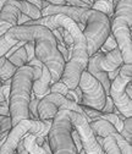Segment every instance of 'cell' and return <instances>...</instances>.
<instances>
[{"mask_svg":"<svg viewBox=\"0 0 132 154\" xmlns=\"http://www.w3.org/2000/svg\"><path fill=\"white\" fill-rule=\"evenodd\" d=\"M6 34L15 41H32L34 43V56L48 67L51 83L60 81L65 60L58 49L56 38L49 28L42 25H16Z\"/></svg>","mask_w":132,"mask_h":154,"instance_id":"6da1fadb","label":"cell"},{"mask_svg":"<svg viewBox=\"0 0 132 154\" xmlns=\"http://www.w3.org/2000/svg\"><path fill=\"white\" fill-rule=\"evenodd\" d=\"M34 70L32 65H25L16 70L11 79L9 94V112L12 126L21 120L31 119L28 104L31 100L32 85L34 81Z\"/></svg>","mask_w":132,"mask_h":154,"instance_id":"7a4b0ae2","label":"cell"},{"mask_svg":"<svg viewBox=\"0 0 132 154\" xmlns=\"http://www.w3.org/2000/svg\"><path fill=\"white\" fill-rule=\"evenodd\" d=\"M80 22L83 25L82 33L86 39L88 55L97 53L106 37L110 34L109 17L92 8H86L80 16Z\"/></svg>","mask_w":132,"mask_h":154,"instance_id":"3957f363","label":"cell"},{"mask_svg":"<svg viewBox=\"0 0 132 154\" xmlns=\"http://www.w3.org/2000/svg\"><path fill=\"white\" fill-rule=\"evenodd\" d=\"M73 130L71 121V110H59L53 119L51 127L48 133V142L51 154H77L71 131Z\"/></svg>","mask_w":132,"mask_h":154,"instance_id":"277c9868","label":"cell"},{"mask_svg":"<svg viewBox=\"0 0 132 154\" xmlns=\"http://www.w3.org/2000/svg\"><path fill=\"white\" fill-rule=\"evenodd\" d=\"M132 80V65L122 64L118 76L110 82L109 95L115 108L125 118H131L132 115V99L127 97L125 92L126 85Z\"/></svg>","mask_w":132,"mask_h":154,"instance_id":"5b68a950","label":"cell"},{"mask_svg":"<svg viewBox=\"0 0 132 154\" xmlns=\"http://www.w3.org/2000/svg\"><path fill=\"white\" fill-rule=\"evenodd\" d=\"M88 57L89 55L87 53L86 43L73 44V49L69 56L67 61L64 65L63 73L60 77V81L69 89H75L78 86L81 73L87 69Z\"/></svg>","mask_w":132,"mask_h":154,"instance_id":"8992f818","label":"cell"},{"mask_svg":"<svg viewBox=\"0 0 132 154\" xmlns=\"http://www.w3.org/2000/svg\"><path fill=\"white\" fill-rule=\"evenodd\" d=\"M78 87L81 89V103H80L81 105L96 110L103 109L106 98L104 87L87 70H84L81 73Z\"/></svg>","mask_w":132,"mask_h":154,"instance_id":"52a82bcc","label":"cell"},{"mask_svg":"<svg viewBox=\"0 0 132 154\" xmlns=\"http://www.w3.org/2000/svg\"><path fill=\"white\" fill-rule=\"evenodd\" d=\"M132 23L121 15L114 14L110 18V32L118 43V48L122 55L124 64L132 63V41H131Z\"/></svg>","mask_w":132,"mask_h":154,"instance_id":"ba28073f","label":"cell"},{"mask_svg":"<svg viewBox=\"0 0 132 154\" xmlns=\"http://www.w3.org/2000/svg\"><path fill=\"white\" fill-rule=\"evenodd\" d=\"M71 121L73 128L80 134L82 148L86 152V154H105L100 144L98 143L96 136L93 134L92 130L89 128V119L87 116L71 110Z\"/></svg>","mask_w":132,"mask_h":154,"instance_id":"9c48e42d","label":"cell"},{"mask_svg":"<svg viewBox=\"0 0 132 154\" xmlns=\"http://www.w3.org/2000/svg\"><path fill=\"white\" fill-rule=\"evenodd\" d=\"M66 98L58 93H49L39 99L38 103V119L39 120H53L61 106L66 103Z\"/></svg>","mask_w":132,"mask_h":154,"instance_id":"30bf717a","label":"cell"},{"mask_svg":"<svg viewBox=\"0 0 132 154\" xmlns=\"http://www.w3.org/2000/svg\"><path fill=\"white\" fill-rule=\"evenodd\" d=\"M29 127H31V119L21 120L15 126H12V128L10 130L8 136L4 138L2 146H0V154H16L17 143L28 132Z\"/></svg>","mask_w":132,"mask_h":154,"instance_id":"8fae6325","label":"cell"},{"mask_svg":"<svg viewBox=\"0 0 132 154\" xmlns=\"http://www.w3.org/2000/svg\"><path fill=\"white\" fill-rule=\"evenodd\" d=\"M104 56V53H102L100 50H98L97 53H94L92 55H89L88 57V64H87V71L94 76L96 79L102 83V86L104 87V91L106 93V95L109 94V88H110V80L108 77V72H105L102 69V59Z\"/></svg>","mask_w":132,"mask_h":154,"instance_id":"7c38bea8","label":"cell"},{"mask_svg":"<svg viewBox=\"0 0 132 154\" xmlns=\"http://www.w3.org/2000/svg\"><path fill=\"white\" fill-rule=\"evenodd\" d=\"M50 85H51V76L48 70V67L43 64L42 66V75L38 80L33 81L32 85V92L37 98H43L44 95L50 93Z\"/></svg>","mask_w":132,"mask_h":154,"instance_id":"4fadbf2b","label":"cell"},{"mask_svg":"<svg viewBox=\"0 0 132 154\" xmlns=\"http://www.w3.org/2000/svg\"><path fill=\"white\" fill-rule=\"evenodd\" d=\"M122 64H124L122 55H121V53H120L118 47L115 49L105 53L104 56H103V59H102V69L105 72L115 70V69L120 67Z\"/></svg>","mask_w":132,"mask_h":154,"instance_id":"5bb4252c","label":"cell"},{"mask_svg":"<svg viewBox=\"0 0 132 154\" xmlns=\"http://www.w3.org/2000/svg\"><path fill=\"white\" fill-rule=\"evenodd\" d=\"M88 125L94 136L106 137V136H111L114 132H116V128L104 119H93L88 122Z\"/></svg>","mask_w":132,"mask_h":154,"instance_id":"9a60e30c","label":"cell"},{"mask_svg":"<svg viewBox=\"0 0 132 154\" xmlns=\"http://www.w3.org/2000/svg\"><path fill=\"white\" fill-rule=\"evenodd\" d=\"M21 11L18 10V8L14 4L12 0H8L4 4V6L0 10V20L9 22L11 26H16L17 25V17L18 14Z\"/></svg>","mask_w":132,"mask_h":154,"instance_id":"2e32d148","label":"cell"},{"mask_svg":"<svg viewBox=\"0 0 132 154\" xmlns=\"http://www.w3.org/2000/svg\"><path fill=\"white\" fill-rule=\"evenodd\" d=\"M53 120H39V119H31V127L28 133L35 137H48L49 130L51 127Z\"/></svg>","mask_w":132,"mask_h":154,"instance_id":"e0dca14e","label":"cell"},{"mask_svg":"<svg viewBox=\"0 0 132 154\" xmlns=\"http://www.w3.org/2000/svg\"><path fill=\"white\" fill-rule=\"evenodd\" d=\"M12 2L18 8V10L22 14L27 15L31 20H35V18H39L42 16L41 10L33 4H31L29 2H27V0H12Z\"/></svg>","mask_w":132,"mask_h":154,"instance_id":"ac0fdd59","label":"cell"},{"mask_svg":"<svg viewBox=\"0 0 132 154\" xmlns=\"http://www.w3.org/2000/svg\"><path fill=\"white\" fill-rule=\"evenodd\" d=\"M96 138L105 154H121V150L112 136H106V137L96 136Z\"/></svg>","mask_w":132,"mask_h":154,"instance_id":"d6986e66","label":"cell"},{"mask_svg":"<svg viewBox=\"0 0 132 154\" xmlns=\"http://www.w3.org/2000/svg\"><path fill=\"white\" fill-rule=\"evenodd\" d=\"M17 67L8 59L5 56L0 57V79L3 81L9 80L14 76V73L16 72Z\"/></svg>","mask_w":132,"mask_h":154,"instance_id":"ffe728a7","label":"cell"},{"mask_svg":"<svg viewBox=\"0 0 132 154\" xmlns=\"http://www.w3.org/2000/svg\"><path fill=\"white\" fill-rule=\"evenodd\" d=\"M22 140H23V146H25V148L27 149V152L29 154H45L42 146H39L38 143H37L35 136H33V134L27 132L22 137Z\"/></svg>","mask_w":132,"mask_h":154,"instance_id":"44dd1931","label":"cell"},{"mask_svg":"<svg viewBox=\"0 0 132 154\" xmlns=\"http://www.w3.org/2000/svg\"><path fill=\"white\" fill-rule=\"evenodd\" d=\"M91 8L105 14L110 20V18L112 17V15H114L115 5H114V3H112V0H96V2H93Z\"/></svg>","mask_w":132,"mask_h":154,"instance_id":"7402d4cb","label":"cell"},{"mask_svg":"<svg viewBox=\"0 0 132 154\" xmlns=\"http://www.w3.org/2000/svg\"><path fill=\"white\" fill-rule=\"evenodd\" d=\"M8 59L18 69V67H21V66H25L27 64V53H26V49L25 47H20L18 48L14 54H11Z\"/></svg>","mask_w":132,"mask_h":154,"instance_id":"603a6c76","label":"cell"},{"mask_svg":"<svg viewBox=\"0 0 132 154\" xmlns=\"http://www.w3.org/2000/svg\"><path fill=\"white\" fill-rule=\"evenodd\" d=\"M111 136L115 138V141H116V143H118V146H119V148H120V150H121V154H132L131 143H128L118 131L112 133Z\"/></svg>","mask_w":132,"mask_h":154,"instance_id":"cb8c5ba5","label":"cell"},{"mask_svg":"<svg viewBox=\"0 0 132 154\" xmlns=\"http://www.w3.org/2000/svg\"><path fill=\"white\" fill-rule=\"evenodd\" d=\"M17 42H18V41L11 39L10 37H8V34H6V33L0 37V57L4 56V55L9 51V49H10L14 44H16Z\"/></svg>","mask_w":132,"mask_h":154,"instance_id":"d4e9b609","label":"cell"},{"mask_svg":"<svg viewBox=\"0 0 132 154\" xmlns=\"http://www.w3.org/2000/svg\"><path fill=\"white\" fill-rule=\"evenodd\" d=\"M11 128H12V124H11L10 116L0 115V140L5 138Z\"/></svg>","mask_w":132,"mask_h":154,"instance_id":"484cf974","label":"cell"},{"mask_svg":"<svg viewBox=\"0 0 132 154\" xmlns=\"http://www.w3.org/2000/svg\"><path fill=\"white\" fill-rule=\"evenodd\" d=\"M119 133L128 143H131V141H132V120H131V118H126L124 120L122 128H121V131Z\"/></svg>","mask_w":132,"mask_h":154,"instance_id":"4316f807","label":"cell"},{"mask_svg":"<svg viewBox=\"0 0 132 154\" xmlns=\"http://www.w3.org/2000/svg\"><path fill=\"white\" fill-rule=\"evenodd\" d=\"M118 47V43H116V41H115V38H114V35L111 34V32H110V34L106 37V39L104 41V43L102 44V47H100V51L102 53H108V51H110V50H112V49H115Z\"/></svg>","mask_w":132,"mask_h":154,"instance_id":"83f0119b","label":"cell"},{"mask_svg":"<svg viewBox=\"0 0 132 154\" xmlns=\"http://www.w3.org/2000/svg\"><path fill=\"white\" fill-rule=\"evenodd\" d=\"M69 91L70 89L61 81H56V82L50 85V93H58V94H61V95H64V97H65Z\"/></svg>","mask_w":132,"mask_h":154,"instance_id":"f1b7e54d","label":"cell"},{"mask_svg":"<svg viewBox=\"0 0 132 154\" xmlns=\"http://www.w3.org/2000/svg\"><path fill=\"white\" fill-rule=\"evenodd\" d=\"M9 94H10V85L0 86V105L9 104Z\"/></svg>","mask_w":132,"mask_h":154,"instance_id":"f546056e","label":"cell"},{"mask_svg":"<svg viewBox=\"0 0 132 154\" xmlns=\"http://www.w3.org/2000/svg\"><path fill=\"white\" fill-rule=\"evenodd\" d=\"M25 49H26V53H27V63L29 60H32L33 57H34V43L32 41H28V42H25L23 44Z\"/></svg>","mask_w":132,"mask_h":154,"instance_id":"4dcf8cb0","label":"cell"},{"mask_svg":"<svg viewBox=\"0 0 132 154\" xmlns=\"http://www.w3.org/2000/svg\"><path fill=\"white\" fill-rule=\"evenodd\" d=\"M114 110H115V105H114V103H112L110 95L108 94L106 98H105V104H104V106H103V109L100 111H103V112H112Z\"/></svg>","mask_w":132,"mask_h":154,"instance_id":"1f68e13d","label":"cell"},{"mask_svg":"<svg viewBox=\"0 0 132 154\" xmlns=\"http://www.w3.org/2000/svg\"><path fill=\"white\" fill-rule=\"evenodd\" d=\"M71 136H72V140H73L75 146H76L77 152L82 150V142H81V138H80V134H78V132L73 128V130L71 131Z\"/></svg>","mask_w":132,"mask_h":154,"instance_id":"d6a6232c","label":"cell"},{"mask_svg":"<svg viewBox=\"0 0 132 154\" xmlns=\"http://www.w3.org/2000/svg\"><path fill=\"white\" fill-rule=\"evenodd\" d=\"M66 5H71V6H81V8H89L86 3H83L82 0H65Z\"/></svg>","mask_w":132,"mask_h":154,"instance_id":"836d02e7","label":"cell"},{"mask_svg":"<svg viewBox=\"0 0 132 154\" xmlns=\"http://www.w3.org/2000/svg\"><path fill=\"white\" fill-rule=\"evenodd\" d=\"M11 27H12V26H11L9 22L0 20V37H2L3 34H5V33L11 28Z\"/></svg>","mask_w":132,"mask_h":154,"instance_id":"e575fe53","label":"cell"},{"mask_svg":"<svg viewBox=\"0 0 132 154\" xmlns=\"http://www.w3.org/2000/svg\"><path fill=\"white\" fill-rule=\"evenodd\" d=\"M27 2H29L31 4H33L34 6H37L39 10H43L48 5V3L45 2V0H27Z\"/></svg>","mask_w":132,"mask_h":154,"instance_id":"d590c367","label":"cell"},{"mask_svg":"<svg viewBox=\"0 0 132 154\" xmlns=\"http://www.w3.org/2000/svg\"><path fill=\"white\" fill-rule=\"evenodd\" d=\"M16 154H29V153L27 152V149L25 148V146H23V140H22V138L20 140V142L17 143V147H16Z\"/></svg>","mask_w":132,"mask_h":154,"instance_id":"8d00e7d4","label":"cell"},{"mask_svg":"<svg viewBox=\"0 0 132 154\" xmlns=\"http://www.w3.org/2000/svg\"><path fill=\"white\" fill-rule=\"evenodd\" d=\"M31 20V18L27 16V15H25V14H22V12H20L18 14V17H17V26H20V25H25L26 22H28Z\"/></svg>","mask_w":132,"mask_h":154,"instance_id":"74e56055","label":"cell"},{"mask_svg":"<svg viewBox=\"0 0 132 154\" xmlns=\"http://www.w3.org/2000/svg\"><path fill=\"white\" fill-rule=\"evenodd\" d=\"M0 115H4V116H10V112H9V104L0 105Z\"/></svg>","mask_w":132,"mask_h":154,"instance_id":"f35d334b","label":"cell"},{"mask_svg":"<svg viewBox=\"0 0 132 154\" xmlns=\"http://www.w3.org/2000/svg\"><path fill=\"white\" fill-rule=\"evenodd\" d=\"M125 92H126V94H127V97L132 99V83H131V81L126 85V87H125Z\"/></svg>","mask_w":132,"mask_h":154,"instance_id":"ab89813d","label":"cell"},{"mask_svg":"<svg viewBox=\"0 0 132 154\" xmlns=\"http://www.w3.org/2000/svg\"><path fill=\"white\" fill-rule=\"evenodd\" d=\"M48 4H51V5H66L65 4V0H45Z\"/></svg>","mask_w":132,"mask_h":154,"instance_id":"60d3db41","label":"cell"},{"mask_svg":"<svg viewBox=\"0 0 132 154\" xmlns=\"http://www.w3.org/2000/svg\"><path fill=\"white\" fill-rule=\"evenodd\" d=\"M82 2H83V3H86L89 8H91V6H92V4H93V0H82Z\"/></svg>","mask_w":132,"mask_h":154,"instance_id":"b9f144b4","label":"cell"},{"mask_svg":"<svg viewBox=\"0 0 132 154\" xmlns=\"http://www.w3.org/2000/svg\"><path fill=\"white\" fill-rule=\"evenodd\" d=\"M8 2V0H0V10H2V8L4 6V4Z\"/></svg>","mask_w":132,"mask_h":154,"instance_id":"7bdbcfd3","label":"cell"},{"mask_svg":"<svg viewBox=\"0 0 132 154\" xmlns=\"http://www.w3.org/2000/svg\"><path fill=\"white\" fill-rule=\"evenodd\" d=\"M77 154H86V152H84V150H83V148H82V150H80Z\"/></svg>","mask_w":132,"mask_h":154,"instance_id":"ee69618b","label":"cell"},{"mask_svg":"<svg viewBox=\"0 0 132 154\" xmlns=\"http://www.w3.org/2000/svg\"><path fill=\"white\" fill-rule=\"evenodd\" d=\"M118 2H119V0H112V3H114V5H115V4L118 3Z\"/></svg>","mask_w":132,"mask_h":154,"instance_id":"f6af8a7d","label":"cell"},{"mask_svg":"<svg viewBox=\"0 0 132 154\" xmlns=\"http://www.w3.org/2000/svg\"><path fill=\"white\" fill-rule=\"evenodd\" d=\"M2 85H3V80H2V79H0V86H2Z\"/></svg>","mask_w":132,"mask_h":154,"instance_id":"bcb514c9","label":"cell"},{"mask_svg":"<svg viewBox=\"0 0 132 154\" xmlns=\"http://www.w3.org/2000/svg\"><path fill=\"white\" fill-rule=\"evenodd\" d=\"M3 141H4V138H3V140H0V146H2V143H3Z\"/></svg>","mask_w":132,"mask_h":154,"instance_id":"7dc6e473","label":"cell"},{"mask_svg":"<svg viewBox=\"0 0 132 154\" xmlns=\"http://www.w3.org/2000/svg\"><path fill=\"white\" fill-rule=\"evenodd\" d=\"M93 2H96V0H93Z\"/></svg>","mask_w":132,"mask_h":154,"instance_id":"c3c4849f","label":"cell"}]
</instances>
